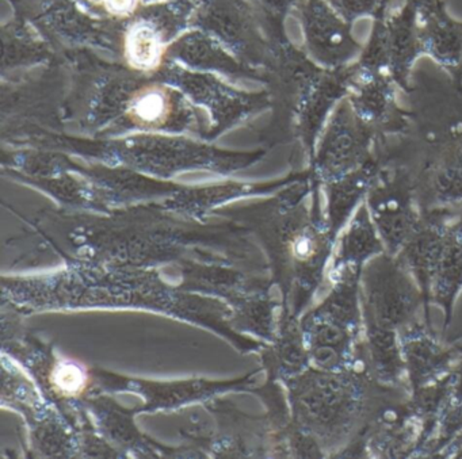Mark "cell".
Instances as JSON below:
<instances>
[{
	"label": "cell",
	"instance_id": "603a6c76",
	"mask_svg": "<svg viewBox=\"0 0 462 459\" xmlns=\"http://www.w3.org/2000/svg\"><path fill=\"white\" fill-rule=\"evenodd\" d=\"M459 347H461V353H462V343H458Z\"/></svg>",
	"mask_w": 462,
	"mask_h": 459
},
{
	"label": "cell",
	"instance_id": "7c38bea8",
	"mask_svg": "<svg viewBox=\"0 0 462 459\" xmlns=\"http://www.w3.org/2000/svg\"><path fill=\"white\" fill-rule=\"evenodd\" d=\"M418 13L423 56H429L451 77H462V23L448 14L445 0Z\"/></svg>",
	"mask_w": 462,
	"mask_h": 459
},
{
	"label": "cell",
	"instance_id": "d6986e66",
	"mask_svg": "<svg viewBox=\"0 0 462 459\" xmlns=\"http://www.w3.org/2000/svg\"><path fill=\"white\" fill-rule=\"evenodd\" d=\"M439 158L448 159V161L458 164L462 169V134H459L458 139L454 140L453 144L442 155H439Z\"/></svg>",
	"mask_w": 462,
	"mask_h": 459
},
{
	"label": "cell",
	"instance_id": "5bb4252c",
	"mask_svg": "<svg viewBox=\"0 0 462 459\" xmlns=\"http://www.w3.org/2000/svg\"><path fill=\"white\" fill-rule=\"evenodd\" d=\"M383 167V164L377 158L362 169L324 185L328 196L327 224L335 240H337L359 205L366 198L367 191Z\"/></svg>",
	"mask_w": 462,
	"mask_h": 459
},
{
	"label": "cell",
	"instance_id": "9a60e30c",
	"mask_svg": "<svg viewBox=\"0 0 462 459\" xmlns=\"http://www.w3.org/2000/svg\"><path fill=\"white\" fill-rule=\"evenodd\" d=\"M123 34V56L126 66L140 74L158 71L167 55L166 29L152 18L134 15Z\"/></svg>",
	"mask_w": 462,
	"mask_h": 459
},
{
	"label": "cell",
	"instance_id": "8992f818",
	"mask_svg": "<svg viewBox=\"0 0 462 459\" xmlns=\"http://www.w3.org/2000/svg\"><path fill=\"white\" fill-rule=\"evenodd\" d=\"M365 204L386 252L396 256L423 218L415 177L405 167L383 166L367 191Z\"/></svg>",
	"mask_w": 462,
	"mask_h": 459
},
{
	"label": "cell",
	"instance_id": "2e32d148",
	"mask_svg": "<svg viewBox=\"0 0 462 459\" xmlns=\"http://www.w3.org/2000/svg\"><path fill=\"white\" fill-rule=\"evenodd\" d=\"M175 112L171 90L156 83L144 85L132 93L126 102L125 115L134 125L142 129L163 128Z\"/></svg>",
	"mask_w": 462,
	"mask_h": 459
},
{
	"label": "cell",
	"instance_id": "ffe728a7",
	"mask_svg": "<svg viewBox=\"0 0 462 459\" xmlns=\"http://www.w3.org/2000/svg\"><path fill=\"white\" fill-rule=\"evenodd\" d=\"M402 2L415 7L419 12V10L424 9V7L430 6V5L437 4L439 0H402Z\"/></svg>",
	"mask_w": 462,
	"mask_h": 459
},
{
	"label": "cell",
	"instance_id": "30bf717a",
	"mask_svg": "<svg viewBox=\"0 0 462 459\" xmlns=\"http://www.w3.org/2000/svg\"><path fill=\"white\" fill-rule=\"evenodd\" d=\"M353 79L346 96L354 115L375 134L396 132L402 126V113L397 105L399 86L391 75L354 64Z\"/></svg>",
	"mask_w": 462,
	"mask_h": 459
},
{
	"label": "cell",
	"instance_id": "8fae6325",
	"mask_svg": "<svg viewBox=\"0 0 462 459\" xmlns=\"http://www.w3.org/2000/svg\"><path fill=\"white\" fill-rule=\"evenodd\" d=\"M420 436V423L405 397L370 424L364 437L366 458H418Z\"/></svg>",
	"mask_w": 462,
	"mask_h": 459
},
{
	"label": "cell",
	"instance_id": "ac0fdd59",
	"mask_svg": "<svg viewBox=\"0 0 462 459\" xmlns=\"http://www.w3.org/2000/svg\"><path fill=\"white\" fill-rule=\"evenodd\" d=\"M90 9L110 20L128 21L139 13V0H82Z\"/></svg>",
	"mask_w": 462,
	"mask_h": 459
},
{
	"label": "cell",
	"instance_id": "7a4b0ae2",
	"mask_svg": "<svg viewBox=\"0 0 462 459\" xmlns=\"http://www.w3.org/2000/svg\"><path fill=\"white\" fill-rule=\"evenodd\" d=\"M396 256L420 286L429 308L437 305L442 309V336L448 339L462 291V212H424L415 234Z\"/></svg>",
	"mask_w": 462,
	"mask_h": 459
},
{
	"label": "cell",
	"instance_id": "44dd1931",
	"mask_svg": "<svg viewBox=\"0 0 462 459\" xmlns=\"http://www.w3.org/2000/svg\"><path fill=\"white\" fill-rule=\"evenodd\" d=\"M448 340H451V342L462 343V331L459 332L458 335H456V336L451 337V339Z\"/></svg>",
	"mask_w": 462,
	"mask_h": 459
},
{
	"label": "cell",
	"instance_id": "52a82bcc",
	"mask_svg": "<svg viewBox=\"0 0 462 459\" xmlns=\"http://www.w3.org/2000/svg\"><path fill=\"white\" fill-rule=\"evenodd\" d=\"M375 136L343 99L331 113L320 140L315 163L318 182L326 185L375 161Z\"/></svg>",
	"mask_w": 462,
	"mask_h": 459
},
{
	"label": "cell",
	"instance_id": "3957f363",
	"mask_svg": "<svg viewBox=\"0 0 462 459\" xmlns=\"http://www.w3.org/2000/svg\"><path fill=\"white\" fill-rule=\"evenodd\" d=\"M346 269L329 277L331 290L302 320V334L313 366L342 370L358 361L364 336L361 275Z\"/></svg>",
	"mask_w": 462,
	"mask_h": 459
},
{
	"label": "cell",
	"instance_id": "4fadbf2b",
	"mask_svg": "<svg viewBox=\"0 0 462 459\" xmlns=\"http://www.w3.org/2000/svg\"><path fill=\"white\" fill-rule=\"evenodd\" d=\"M386 252L365 201L359 205L337 240L329 277L346 269L364 270L367 262Z\"/></svg>",
	"mask_w": 462,
	"mask_h": 459
},
{
	"label": "cell",
	"instance_id": "e0dca14e",
	"mask_svg": "<svg viewBox=\"0 0 462 459\" xmlns=\"http://www.w3.org/2000/svg\"><path fill=\"white\" fill-rule=\"evenodd\" d=\"M328 4L343 20L353 25L361 18H374L391 0H328Z\"/></svg>",
	"mask_w": 462,
	"mask_h": 459
},
{
	"label": "cell",
	"instance_id": "7402d4cb",
	"mask_svg": "<svg viewBox=\"0 0 462 459\" xmlns=\"http://www.w3.org/2000/svg\"><path fill=\"white\" fill-rule=\"evenodd\" d=\"M454 458H462V443L461 445H459L458 451H457L456 455H454Z\"/></svg>",
	"mask_w": 462,
	"mask_h": 459
},
{
	"label": "cell",
	"instance_id": "ba28073f",
	"mask_svg": "<svg viewBox=\"0 0 462 459\" xmlns=\"http://www.w3.org/2000/svg\"><path fill=\"white\" fill-rule=\"evenodd\" d=\"M399 337L410 393L446 377L462 363L458 343L439 336L431 321H419Z\"/></svg>",
	"mask_w": 462,
	"mask_h": 459
},
{
	"label": "cell",
	"instance_id": "5b68a950",
	"mask_svg": "<svg viewBox=\"0 0 462 459\" xmlns=\"http://www.w3.org/2000/svg\"><path fill=\"white\" fill-rule=\"evenodd\" d=\"M383 6L373 18L369 41L356 63L364 69L391 75L399 88L410 90V77L418 59L423 56L420 21L415 7L404 4L397 12Z\"/></svg>",
	"mask_w": 462,
	"mask_h": 459
},
{
	"label": "cell",
	"instance_id": "6da1fadb",
	"mask_svg": "<svg viewBox=\"0 0 462 459\" xmlns=\"http://www.w3.org/2000/svg\"><path fill=\"white\" fill-rule=\"evenodd\" d=\"M293 390L302 431L331 458H366L364 437L370 424L410 394L378 382L361 361L342 370L308 367Z\"/></svg>",
	"mask_w": 462,
	"mask_h": 459
},
{
	"label": "cell",
	"instance_id": "9c48e42d",
	"mask_svg": "<svg viewBox=\"0 0 462 459\" xmlns=\"http://www.w3.org/2000/svg\"><path fill=\"white\" fill-rule=\"evenodd\" d=\"M302 23L308 48L324 69L351 66L362 47L353 36V25L343 20L328 0H308L302 7Z\"/></svg>",
	"mask_w": 462,
	"mask_h": 459
},
{
	"label": "cell",
	"instance_id": "277c9868",
	"mask_svg": "<svg viewBox=\"0 0 462 459\" xmlns=\"http://www.w3.org/2000/svg\"><path fill=\"white\" fill-rule=\"evenodd\" d=\"M361 308L364 332L400 335L419 321H431L420 286L402 259L388 252L364 267Z\"/></svg>",
	"mask_w": 462,
	"mask_h": 459
}]
</instances>
